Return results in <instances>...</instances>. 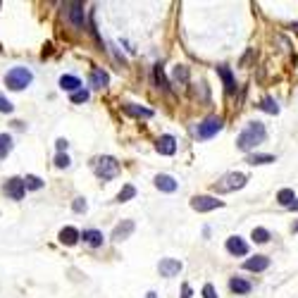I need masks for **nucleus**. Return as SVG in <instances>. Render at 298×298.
I'll return each instance as SVG.
<instances>
[{
	"mask_svg": "<svg viewBox=\"0 0 298 298\" xmlns=\"http://www.w3.org/2000/svg\"><path fill=\"white\" fill-rule=\"evenodd\" d=\"M265 139H267L265 124H263V122H248L244 131L236 136V148L248 153V150H253L256 146H260Z\"/></svg>",
	"mask_w": 298,
	"mask_h": 298,
	"instance_id": "f257e3e1",
	"label": "nucleus"
},
{
	"mask_svg": "<svg viewBox=\"0 0 298 298\" xmlns=\"http://www.w3.org/2000/svg\"><path fill=\"white\" fill-rule=\"evenodd\" d=\"M31 81H33V74L26 67H12L10 72L5 74V84H7V88H12V91H21V88H26Z\"/></svg>",
	"mask_w": 298,
	"mask_h": 298,
	"instance_id": "f03ea898",
	"label": "nucleus"
},
{
	"mask_svg": "<svg viewBox=\"0 0 298 298\" xmlns=\"http://www.w3.org/2000/svg\"><path fill=\"white\" fill-rule=\"evenodd\" d=\"M246 181H248L246 174H241V172H229V174H224L220 181H215L213 189L217 193H232V191H236V189H244Z\"/></svg>",
	"mask_w": 298,
	"mask_h": 298,
	"instance_id": "7ed1b4c3",
	"label": "nucleus"
},
{
	"mask_svg": "<svg viewBox=\"0 0 298 298\" xmlns=\"http://www.w3.org/2000/svg\"><path fill=\"white\" fill-rule=\"evenodd\" d=\"M93 170H96V174L103 181H110L119 174V162L112 158V155H103V158H98L96 162H93Z\"/></svg>",
	"mask_w": 298,
	"mask_h": 298,
	"instance_id": "20e7f679",
	"label": "nucleus"
},
{
	"mask_svg": "<svg viewBox=\"0 0 298 298\" xmlns=\"http://www.w3.org/2000/svg\"><path fill=\"white\" fill-rule=\"evenodd\" d=\"M191 208L196 210V213H210V210L224 208V203L217 201L215 196H193V198H191Z\"/></svg>",
	"mask_w": 298,
	"mask_h": 298,
	"instance_id": "39448f33",
	"label": "nucleus"
},
{
	"mask_svg": "<svg viewBox=\"0 0 298 298\" xmlns=\"http://www.w3.org/2000/svg\"><path fill=\"white\" fill-rule=\"evenodd\" d=\"M220 129H222V119L220 117H205L201 124H198V131H196V134H198V139H213Z\"/></svg>",
	"mask_w": 298,
	"mask_h": 298,
	"instance_id": "423d86ee",
	"label": "nucleus"
},
{
	"mask_svg": "<svg viewBox=\"0 0 298 298\" xmlns=\"http://www.w3.org/2000/svg\"><path fill=\"white\" fill-rule=\"evenodd\" d=\"M181 263L179 260H174V258H162L160 260V265H158V272H160V277H177L181 272Z\"/></svg>",
	"mask_w": 298,
	"mask_h": 298,
	"instance_id": "0eeeda50",
	"label": "nucleus"
},
{
	"mask_svg": "<svg viewBox=\"0 0 298 298\" xmlns=\"http://www.w3.org/2000/svg\"><path fill=\"white\" fill-rule=\"evenodd\" d=\"M67 7H69V10H67V17H69V21L74 24L76 29H84V19H86L84 2H69Z\"/></svg>",
	"mask_w": 298,
	"mask_h": 298,
	"instance_id": "6e6552de",
	"label": "nucleus"
},
{
	"mask_svg": "<svg viewBox=\"0 0 298 298\" xmlns=\"http://www.w3.org/2000/svg\"><path fill=\"white\" fill-rule=\"evenodd\" d=\"M5 193L10 196L12 201H21V198H24V193H26V189H24V181H21L19 177H12V179H7V184H5Z\"/></svg>",
	"mask_w": 298,
	"mask_h": 298,
	"instance_id": "1a4fd4ad",
	"label": "nucleus"
},
{
	"mask_svg": "<svg viewBox=\"0 0 298 298\" xmlns=\"http://www.w3.org/2000/svg\"><path fill=\"white\" fill-rule=\"evenodd\" d=\"M155 148H158L160 155H174L177 153V139L172 134H162L155 143Z\"/></svg>",
	"mask_w": 298,
	"mask_h": 298,
	"instance_id": "9d476101",
	"label": "nucleus"
},
{
	"mask_svg": "<svg viewBox=\"0 0 298 298\" xmlns=\"http://www.w3.org/2000/svg\"><path fill=\"white\" fill-rule=\"evenodd\" d=\"M134 229H136V224L134 220H124V222H119L115 229H112V241H124L129 236L134 234Z\"/></svg>",
	"mask_w": 298,
	"mask_h": 298,
	"instance_id": "9b49d317",
	"label": "nucleus"
},
{
	"mask_svg": "<svg viewBox=\"0 0 298 298\" xmlns=\"http://www.w3.org/2000/svg\"><path fill=\"white\" fill-rule=\"evenodd\" d=\"M227 251L232 256H248V244H246L241 236H229L227 239Z\"/></svg>",
	"mask_w": 298,
	"mask_h": 298,
	"instance_id": "f8f14e48",
	"label": "nucleus"
},
{
	"mask_svg": "<svg viewBox=\"0 0 298 298\" xmlns=\"http://www.w3.org/2000/svg\"><path fill=\"white\" fill-rule=\"evenodd\" d=\"M270 267V258L267 256H256V258H248L244 263V270H248V272H263V270H267Z\"/></svg>",
	"mask_w": 298,
	"mask_h": 298,
	"instance_id": "ddd939ff",
	"label": "nucleus"
},
{
	"mask_svg": "<svg viewBox=\"0 0 298 298\" xmlns=\"http://www.w3.org/2000/svg\"><path fill=\"white\" fill-rule=\"evenodd\" d=\"M122 110H124L127 115H131V117H143V119L153 117V110H148V107H141V105H134V103H124V105H122Z\"/></svg>",
	"mask_w": 298,
	"mask_h": 298,
	"instance_id": "4468645a",
	"label": "nucleus"
},
{
	"mask_svg": "<svg viewBox=\"0 0 298 298\" xmlns=\"http://www.w3.org/2000/svg\"><path fill=\"white\" fill-rule=\"evenodd\" d=\"M155 186L165 193L177 191V181H174V177H170V174H158V177H155Z\"/></svg>",
	"mask_w": 298,
	"mask_h": 298,
	"instance_id": "2eb2a0df",
	"label": "nucleus"
},
{
	"mask_svg": "<svg viewBox=\"0 0 298 298\" xmlns=\"http://www.w3.org/2000/svg\"><path fill=\"white\" fill-rule=\"evenodd\" d=\"M60 244H64V246H74L79 239H81V234L76 232L74 227H64V229H60Z\"/></svg>",
	"mask_w": 298,
	"mask_h": 298,
	"instance_id": "dca6fc26",
	"label": "nucleus"
},
{
	"mask_svg": "<svg viewBox=\"0 0 298 298\" xmlns=\"http://www.w3.org/2000/svg\"><path fill=\"white\" fill-rule=\"evenodd\" d=\"M60 88H62V91H69V93H74V91L81 88V81H79V76L62 74L60 76Z\"/></svg>",
	"mask_w": 298,
	"mask_h": 298,
	"instance_id": "f3484780",
	"label": "nucleus"
},
{
	"mask_svg": "<svg viewBox=\"0 0 298 298\" xmlns=\"http://www.w3.org/2000/svg\"><path fill=\"white\" fill-rule=\"evenodd\" d=\"M91 84L96 86V88H105V86L110 84V74H107L105 69L96 67V69L91 72Z\"/></svg>",
	"mask_w": 298,
	"mask_h": 298,
	"instance_id": "a211bd4d",
	"label": "nucleus"
},
{
	"mask_svg": "<svg viewBox=\"0 0 298 298\" xmlns=\"http://www.w3.org/2000/svg\"><path fill=\"white\" fill-rule=\"evenodd\" d=\"M81 239H84L88 246H93V248H98V246H103V234L98 232V229H84V234H81Z\"/></svg>",
	"mask_w": 298,
	"mask_h": 298,
	"instance_id": "6ab92c4d",
	"label": "nucleus"
},
{
	"mask_svg": "<svg viewBox=\"0 0 298 298\" xmlns=\"http://www.w3.org/2000/svg\"><path fill=\"white\" fill-rule=\"evenodd\" d=\"M217 74L222 76V81H224V88H227V91H234L236 88V81H234V74H232V69H229V67H217Z\"/></svg>",
	"mask_w": 298,
	"mask_h": 298,
	"instance_id": "aec40b11",
	"label": "nucleus"
},
{
	"mask_svg": "<svg viewBox=\"0 0 298 298\" xmlns=\"http://www.w3.org/2000/svg\"><path fill=\"white\" fill-rule=\"evenodd\" d=\"M229 289L234 291V294H251V282H246V279L241 277H234L232 282H229Z\"/></svg>",
	"mask_w": 298,
	"mask_h": 298,
	"instance_id": "412c9836",
	"label": "nucleus"
},
{
	"mask_svg": "<svg viewBox=\"0 0 298 298\" xmlns=\"http://www.w3.org/2000/svg\"><path fill=\"white\" fill-rule=\"evenodd\" d=\"M248 165H270V162H275V155H267V153H253V155H248L246 158Z\"/></svg>",
	"mask_w": 298,
	"mask_h": 298,
	"instance_id": "4be33fe9",
	"label": "nucleus"
},
{
	"mask_svg": "<svg viewBox=\"0 0 298 298\" xmlns=\"http://www.w3.org/2000/svg\"><path fill=\"white\" fill-rule=\"evenodd\" d=\"M12 150V136L10 134H0V160L7 158Z\"/></svg>",
	"mask_w": 298,
	"mask_h": 298,
	"instance_id": "5701e85b",
	"label": "nucleus"
},
{
	"mask_svg": "<svg viewBox=\"0 0 298 298\" xmlns=\"http://www.w3.org/2000/svg\"><path fill=\"white\" fill-rule=\"evenodd\" d=\"M277 201H279V205L291 208V203L296 201V196H294V191H291V189H282V191L277 193Z\"/></svg>",
	"mask_w": 298,
	"mask_h": 298,
	"instance_id": "b1692460",
	"label": "nucleus"
},
{
	"mask_svg": "<svg viewBox=\"0 0 298 298\" xmlns=\"http://www.w3.org/2000/svg\"><path fill=\"white\" fill-rule=\"evenodd\" d=\"M260 110H265V112H270V115H277L279 112V105H277V100H275V98H263V100H260Z\"/></svg>",
	"mask_w": 298,
	"mask_h": 298,
	"instance_id": "393cba45",
	"label": "nucleus"
},
{
	"mask_svg": "<svg viewBox=\"0 0 298 298\" xmlns=\"http://www.w3.org/2000/svg\"><path fill=\"white\" fill-rule=\"evenodd\" d=\"M24 181V189H31V191H38V189H43V179H38L36 174H26V179Z\"/></svg>",
	"mask_w": 298,
	"mask_h": 298,
	"instance_id": "a878e982",
	"label": "nucleus"
},
{
	"mask_svg": "<svg viewBox=\"0 0 298 298\" xmlns=\"http://www.w3.org/2000/svg\"><path fill=\"white\" fill-rule=\"evenodd\" d=\"M251 236H253V241H256V244H267V241H270V232H267L265 227H256Z\"/></svg>",
	"mask_w": 298,
	"mask_h": 298,
	"instance_id": "bb28decb",
	"label": "nucleus"
},
{
	"mask_svg": "<svg viewBox=\"0 0 298 298\" xmlns=\"http://www.w3.org/2000/svg\"><path fill=\"white\" fill-rule=\"evenodd\" d=\"M134 196H136V189H134L131 184H127V186L117 193V203H127V201H131Z\"/></svg>",
	"mask_w": 298,
	"mask_h": 298,
	"instance_id": "cd10ccee",
	"label": "nucleus"
},
{
	"mask_svg": "<svg viewBox=\"0 0 298 298\" xmlns=\"http://www.w3.org/2000/svg\"><path fill=\"white\" fill-rule=\"evenodd\" d=\"M155 81H158L160 88L170 91V84H167V79H165V72H162V67H160V64H155Z\"/></svg>",
	"mask_w": 298,
	"mask_h": 298,
	"instance_id": "c85d7f7f",
	"label": "nucleus"
},
{
	"mask_svg": "<svg viewBox=\"0 0 298 298\" xmlns=\"http://www.w3.org/2000/svg\"><path fill=\"white\" fill-rule=\"evenodd\" d=\"M174 79H177V81H186V79H189V69H186L184 64L174 67Z\"/></svg>",
	"mask_w": 298,
	"mask_h": 298,
	"instance_id": "c756f323",
	"label": "nucleus"
},
{
	"mask_svg": "<svg viewBox=\"0 0 298 298\" xmlns=\"http://www.w3.org/2000/svg\"><path fill=\"white\" fill-rule=\"evenodd\" d=\"M86 100H88V91H84V88L72 93V103H86Z\"/></svg>",
	"mask_w": 298,
	"mask_h": 298,
	"instance_id": "7c9ffc66",
	"label": "nucleus"
},
{
	"mask_svg": "<svg viewBox=\"0 0 298 298\" xmlns=\"http://www.w3.org/2000/svg\"><path fill=\"white\" fill-rule=\"evenodd\" d=\"M86 208H88V205H86V198H81V196L74 198V203H72V210H74V213H86Z\"/></svg>",
	"mask_w": 298,
	"mask_h": 298,
	"instance_id": "2f4dec72",
	"label": "nucleus"
},
{
	"mask_svg": "<svg viewBox=\"0 0 298 298\" xmlns=\"http://www.w3.org/2000/svg\"><path fill=\"white\" fill-rule=\"evenodd\" d=\"M55 167H69V158H67V153H57V158H55Z\"/></svg>",
	"mask_w": 298,
	"mask_h": 298,
	"instance_id": "473e14b6",
	"label": "nucleus"
},
{
	"mask_svg": "<svg viewBox=\"0 0 298 298\" xmlns=\"http://www.w3.org/2000/svg\"><path fill=\"white\" fill-rule=\"evenodd\" d=\"M12 110H14V105L5 96H0V112H12Z\"/></svg>",
	"mask_w": 298,
	"mask_h": 298,
	"instance_id": "72a5a7b5",
	"label": "nucleus"
},
{
	"mask_svg": "<svg viewBox=\"0 0 298 298\" xmlns=\"http://www.w3.org/2000/svg\"><path fill=\"white\" fill-rule=\"evenodd\" d=\"M203 298H217V291H215L213 284H205V287H203Z\"/></svg>",
	"mask_w": 298,
	"mask_h": 298,
	"instance_id": "f704fd0d",
	"label": "nucleus"
},
{
	"mask_svg": "<svg viewBox=\"0 0 298 298\" xmlns=\"http://www.w3.org/2000/svg\"><path fill=\"white\" fill-rule=\"evenodd\" d=\"M181 298H191V287L189 284H181Z\"/></svg>",
	"mask_w": 298,
	"mask_h": 298,
	"instance_id": "c9c22d12",
	"label": "nucleus"
},
{
	"mask_svg": "<svg viewBox=\"0 0 298 298\" xmlns=\"http://www.w3.org/2000/svg\"><path fill=\"white\" fill-rule=\"evenodd\" d=\"M55 146H57V150L62 153V150H67V141H64V139H57V141H55Z\"/></svg>",
	"mask_w": 298,
	"mask_h": 298,
	"instance_id": "e433bc0d",
	"label": "nucleus"
},
{
	"mask_svg": "<svg viewBox=\"0 0 298 298\" xmlns=\"http://www.w3.org/2000/svg\"><path fill=\"white\" fill-rule=\"evenodd\" d=\"M291 210H298V198L294 203H291Z\"/></svg>",
	"mask_w": 298,
	"mask_h": 298,
	"instance_id": "4c0bfd02",
	"label": "nucleus"
},
{
	"mask_svg": "<svg viewBox=\"0 0 298 298\" xmlns=\"http://www.w3.org/2000/svg\"><path fill=\"white\" fill-rule=\"evenodd\" d=\"M291 229H294V232H298V222H296V224H294V227H291Z\"/></svg>",
	"mask_w": 298,
	"mask_h": 298,
	"instance_id": "58836bf2",
	"label": "nucleus"
},
{
	"mask_svg": "<svg viewBox=\"0 0 298 298\" xmlns=\"http://www.w3.org/2000/svg\"><path fill=\"white\" fill-rule=\"evenodd\" d=\"M146 298H155V294H153V291H150V294H148V296H146Z\"/></svg>",
	"mask_w": 298,
	"mask_h": 298,
	"instance_id": "ea45409f",
	"label": "nucleus"
}]
</instances>
